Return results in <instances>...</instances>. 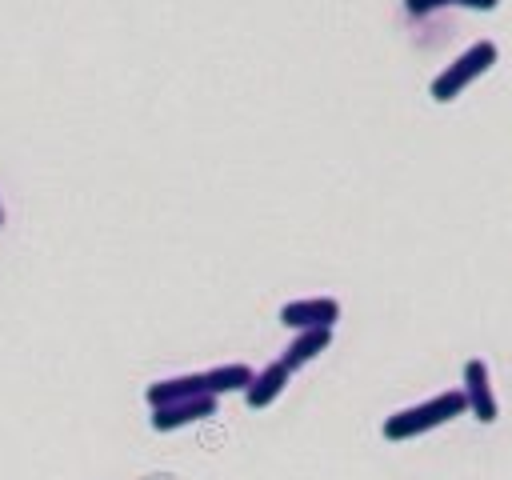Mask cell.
<instances>
[{"label":"cell","instance_id":"1","mask_svg":"<svg viewBox=\"0 0 512 480\" xmlns=\"http://www.w3.org/2000/svg\"><path fill=\"white\" fill-rule=\"evenodd\" d=\"M464 412H468L464 392H460V388H448V392H436V396L424 400V404H412V408L392 412L380 432H384V440H412V436H424V432H432V428H440V424L464 416Z\"/></svg>","mask_w":512,"mask_h":480},{"label":"cell","instance_id":"2","mask_svg":"<svg viewBox=\"0 0 512 480\" xmlns=\"http://www.w3.org/2000/svg\"><path fill=\"white\" fill-rule=\"evenodd\" d=\"M496 56H500V48H496L492 40H476L472 48H464V52H460V56H456V60H452L436 80H432V88H428V92H432V100H436V104L456 100L472 80H480V76L496 64Z\"/></svg>","mask_w":512,"mask_h":480},{"label":"cell","instance_id":"3","mask_svg":"<svg viewBox=\"0 0 512 480\" xmlns=\"http://www.w3.org/2000/svg\"><path fill=\"white\" fill-rule=\"evenodd\" d=\"M340 320V300L336 296H308V300H288L280 308V324L284 328H332Z\"/></svg>","mask_w":512,"mask_h":480},{"label":"cell","instance_id":"4","mask_svg":"<svg viewBox=\"0 0 512 480\" xmlns=\"http://www.w3.org/2000/svg\"><path fill=\"white\" fill-rule=\"evenodd\" d=\"M464 400H468V412L480 420V424H496V396H492V376H488V364L480 356L464 360Z\"/></svg>","mask_w":512,"mask_h":480},{"label":"cell","instance_id":"5","mask_svg":"<svg viewBox=\"0 0 512 480\" xmlns=\"http://www.w3.org/2000/svg\"><path fill=\"white\" fill-rule=\"evenodd\" d=\"M212 412H216V396H192V400L160 404V408H152V428L156 432H176V428L196 424V420H204Z\"/></svg>","mask_w":512,"mask_h":480},{"label":"cell","instance_id":"6","mask_svg":"<svg viewBox=\"0 0 512 480\" xmlns=\"http://www.w3.org/2000/svg\"><path fill=\"white\" fill-rule=\"evenodd\" d=\"M192 396H212L204 372H184V376L152 380V384L144 388V400H148L152 408H160V404H176V400H192Z\"/></svg>","mask_w":512,"mask_h":480},{"label":"cell","instance_id":"7","mask_svg":"<svg viewBox=\"0 0 512 480\" xmlns=\"http://www.w3.org/2000/svg\"><path fill=\"white\" fill-rule=\"evenodd\" d=\"M288 376H292V372H288L280 360H272V364L260 368V372L252 376V384L244 388V404H248V408H268V404L288 388Z\"/></svg>","mask_w":512,"mask_h":480},{"label":"cell","instance_id":"8","mask_svg":"<svg viewBox=\"0 0 512 480\" xmlns=\"http://www.w3.org/2000/svg\"><path fill=\"white\" fill-rule=\"evenodd\" d=\"M328 344H332V328H304V332H296V340L284 348L280 364H284L288 372H296V368H304L308 360H316Z\"/></svg>","mask_w":512,"mask_h":480},{"label":"cell","instance_id":"9","mask_svg":"<svg viewBox=\"0 0 512 480\" xmlns=\"http://www.w3.org/2000/svg\"><path fill=\"white\" fill-rule=\"evenodd\" d=\"M252 368L248 364H216V368H208L204 372V380H208V392L220 400L224 392H244L248 384H252Z\"/></svg>","mask_w":512,"mask_h":480},{"label":"cell","instance_id":"10","mask_svg":"<svg viewBox=\"0 0 512 480\" xmlns=\"http://www.w3.org/2000/svg\"><path fill=\"white\" fill-rule=\"evenodd\" d=\"M444 4H452V0H404V8H408L412 16H428V12L444 8Z\"/></svg>","mask_w":512,"mask_h":480},{"label":"cell","instance_id":"11","mask_svg":"<svg viewBox=\"0 0 512 480\" xmlns=\"http://www.w3.org/2000/svg\"><path fill=\"white\" fill-rule=\"evenodd\" d=\"M452 4H460V8H476V12H492V8H500V0H452Z\"/></svg>","mask_w":512,"mask_h":480},{"label":"cell","instance_id":"12","mask_svg":"<svg viewBox=\"0 0 512 480\" xmlns=\"http://www.w3.org/2000/svg\"><path fill=\"white\" fill-rule=\"evenodd\" d=\"M0 224H4V204H0Z\"/></svg>","mask_w":512,"mask_h":480}]
</instances>
